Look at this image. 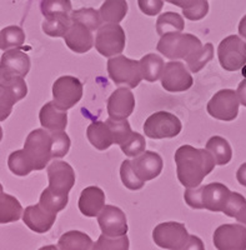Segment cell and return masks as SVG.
<instances>
[{
  "label": "cell",
  "instance_id": "obj_1",
  "mask_svg": "<svg viewBox=\"0 0 246 250\" xmlns=\"http://www.w3.org/2000/svg\"><path fill=\"white\" fill-rule=\"evenodd\" d=\"M178 179L185 188H196L214 170L215 160L206 149L183 145L175 153Z\"/></svg>",
  "mask_w": 246,
  "mask_h": 250
},
{
  "label": "cell",
  "instance_id": "obj_2",
  "mask_svg": "<svg viewBox=\"0 0 246 250\" xmlns=\"http://www.w3.org/2000/svg\"><path fill=\"white\" fill-rule=\"evenodd\" d=\"M230 193L229 188L221 183H211L199 185L196 188H186L184 199L192 209H207L210 211H221L226 205Z\"/></svg>",
  "mask_w": 246,
  "mask_h": 250
},
{
  "label": "cell",
  "instance_id": "obj_3",
  "mask_svg": "<svg viewBox=\"0 0 246 250\" xmlns=\"http://www.w3.org/2000/svg\"><path fill=\"white\" fill-rule=\"evenodd\" d=\"M201 46L203 44L200 39L195 35L183 34L181 31H175V33H167V34L162 35L156 49L167 59L175 60L185 59Z\"/></svg>",
  "mask_w": 246,
  "mask_h": 250
},
{
  "label": "cell",
  "instance_id": "obj_4",
  "mask_svg": "<svg viewBox=\"0 0 246 250\" xmlns=\"http://www.w3.org/2000/svg\"><path fill=\"white\" fill-rule=\"evenodd\" d=\"M26 94L28 86L24 78L0 70V122L8 119L15 103L24 99Z\"/></svg>",
  "mask_w": 246,
  "mask_h": 250
},
{
  "label": "cell",
  "instance_id": "obj_5",
  "mask_svg": "<svg viewBox=\"0 0 246 250\" xmlns=\"http://www.w3.org/2000/svg\"><path fill=\"white\" fill-rule=\"evenodd\" d=\"M51 144H53L51 134L44 129H35L28 135L23 150L30 160L34 170H42L53 159Z\"/></svg>",
  "mask_w": 246,
  "mask_h": 250
},
{
  "label": "cell",
  "instance_id": "obj_6",
  "mask_svg": "<svg viewBox=\"0 0 246 250\" xmlns=\"http://www.w3.org/2000/svg\"><path fill=\"white\" fill-rule=\"evenodd\" d=\"M108 73L116 85H126L131 89L136 88L143 79L138 60L129 59L124 55L109 59Z\"/></svg>",
  "mask_w": 246,
  "mask_h": 250
},
{
  "label": "cell",
  "instance_id": "obj_7",
  "mask_svg": "<svg viewBox=\"0 0 246 250\" xmlns=\"http://www.w3.org/2000/svg\"><path fill=\"white\" fill-rule=\"evenodd\" d=\"M95 48L106 58L119 55L125 48V31L119 24L106 23L96 30Z\"/></svg>",
  "mask_w": 246,
  "mask_h": 250
},
{
  "label": "cell",
  "instance_id": "obj_8",
  "mask_svg": "<svg viewBox=\"0 0 246 250\" xmlns=\"http://www.w3.org/2000/svg\"><path fill=\"white\" fill-rule=\"evenodd\" d=\"M183 125L176 115L167 111H158L147 118L144 124L145 135L150 139L175 138L181 133Z\"/></svg>",
  "mask_w": 246,
  "mask_h": 250
},
{
  "label": "cell",
  "instance_id": "obj_9",
  "mask_svg": "<svg viewBox=\"0 0 246 250\" xmlns=\"http://www.w3.org/2000/svg\"><path fill=\"white\" fill-rule=\"evenodd\" d=\"M218 55L225 70H240L246 64V43L239 35H230L219 44Z\"/></svg>",
  "mask_w": 246,
  "mask_h": 250
},
{
  "label": "cell",
  "instance_id": "obj_10",
  "mask_svg": "<svg viewBox=\"0 0 246 250\" xmlns=\"http://www.w3.org/2000/svg\"><path fill=\"white\" fill-rule=\"evenodd\" d=\"M82 98V84L75 77H62L53 85V103L62 110H69Z\"/></svg>",
  "mask_w": 246,
  "mask_h": 250
},
{
  "label": "cell",
  "instance_id": "obj_11",
  "mask_svg": "<svg viewBox=\"0 0 246 250\" xmlns=\"http://www.w3.org/2000/svg\"><path fill=\"white\" fill-rule=\"evenodd\" d=\"M189 234L184 224L176 222L162 223L156 225L153 239L158 247L167 250H179L187 242Z\"/></svg>",
  "mask_w": 246,
  "mask_h": 250
},
{
  "label": "cell",
  "instance_id": "obj_12",
  "mask_svg": "<svg viewBox=\"0 0 246 250\" xmlns=\"http://www.w3.org/2000/svg\"><path fill=\"white\" fill-rule=\"evenodd\" d=\"M207 113L212 118L223 122H231L239 114V99L236 91L223 89L218 91L207 103Z\"/></svg>",
  "mask_w": 246,
  "mask_h": 250
},
{
  "label": "cell",
  "instance_id": "obj_13",
  "mask_svg": "<svg viewBox=\"0 0 246 250\" xmlns=\"http://www.w3.org/2000/svg\"><path fill=\"white\" fill-rule=\"evenodd\" d=\"M160 79L163 88L170 93L189 90L194 83L192 75L180 62H170L165 64Z\"/></svg>",
  "mask_w": 246,
  "mask_h": 250
},
{
  "label": "cell",
  "instance_id": "obj_14",
  "mask_svg": "<svg viewBox=\"0 0 246 250\" xmlns=\"http://www.w3.org/2000/svg\"><path fill=\"white\" fill-rule=\"evenodd\" d=\"M218 250H246V228L240 224L220 225L214 233Z\"/></svg>",
  "mask_w": 246,
  "mask_h": 250
},
{
  "label": "cell",
  "instance_id": "obj_15",
  "mask_svg": "<svg viewBox=\"0 0 246 250\" xmlns=\"http://www.w3.org/2000/svg\"><path fill=\"white\" fill-rule=\"evenodd\" d=\"M98 224L104 235L116 238L127 233V222L124 211L114 205H105L98 215Z\"/></svg>",
  "mask_w": 246,
  "mask_h": 250
},
{
  "label": "cell",
  "instance_id": "obj_16",
  "mask_svg": "<svg viewBox=\"0 0 246 250\" xmlns=\"http://www.w3.org/2000/svg\"><path fill=\"white\" fill-rule=\"evenodd\" d=\"M48 178L49 188L58 194H69L75 184L74 169L62 160H55L48 165Z\"/></svg>",
  "mask_w": 246,
  "mask_h": 250
},
{
  "label": "cell",
  "instance_id": "obj_17",
  "mask_svg": "<svg viewBox=\"0 0 246 250\" xmlns=\"http://www.w3.org/2000/svg\"><path fill=\"white\" fill-rule=\"evenodd\" d=\"M131 167L139 179H142L143 182H149L162 174L164 163L158 153L149 150L135 156L131 162Z\"/></svg>",
  "mask_w": 246,
  "mask_h": 250
},
{
  "label": "cell",
  "instance_id": "obj_18",
  "mask_svg": "<svg viewBox=\"0 0 246 250\" xmlns=\"http://www.w3.org/2000/svg\"><path fill=\"white\" fill-rule=\"evenodd\" d=\"M135 109V98L127 88L116 89L108 99V113L113 119H127Z\"/></svg>",
  "mask_w": 246,
  "mask_h": 250
},
{
  "label": "cell",
  "instance_id": "obj_19",
  "mask_svg": "<svg viewBox=\"0 0 246 250\" xmlns=\"http://www.w3.org/2000/svg\"><path fill=\"white\" fill-rule=\"evenodd\" d=\"M65 44L70 50L78 54H82L94 46L93 31L80 23L71 21V25L64 34Z\"/></svg>",
  "mask_w": 246,
  "mask_h": 250
},
{
  "label": "cell",
  "instance_id": "obj_20",
  "mask_svg": "<svg viewBox=\"0 0 246 250\" xmlns=\"http://www.w3.org/2000/svg\"><path fill=\"white\" fill-rule=\"evenodd\" d=\"M57 214L49 213L39 204L30 205L23 211V220L26 227L35 233H46L54 225Z\"/></svg>",
  "mask_w": 246,
  "mask_h": 250
},
{
  "label": "cell",
  "instance_id": "obj_21",
  "mask_svg": "<svg viewBox=\"0 0 246 250\" xmlns=\"http://www.w3.org/2000/svg\"><path fill=\"white\" fill-rule=\"evenodd\" d=\"M0 69L6 74L24 78L30 70V58L19 49H9L1 55Z\"/></svg>",
  "mask_w": 246,
  "mask_h": 250
},
{
  "label": "cell",
  "instance_id": "obj_22",
  "mask_svg": "<svg viewBox=\"0 0 246 250\" xmlns=\"http://www.w3.org/2000/svg\"><path fill=\"white\" fill-rule=\"evenodd\" d=\"M105 207V193L99 187H88L82 191L79 198V210L82 215L93 218L99 215Z\"/></svg>",
  "mask_w": 246,
  "mask_h": 250
},
{
  "label": "cell",
  "instance_id": "obj_23",
  "mask_svg": "<svg viewBox=\"0 0 246 250\" xmlns=\"http://www.w3.org/2000/svg\"><path fill=\"white\" fill-rule=\"evenodd\" d=\"M39 120L42 128L50 130V133L64 131L68 125V114L58 108L53 102H49L40 109Z\"/></svg>",
  "mask_w": 246,
  "mask_h": 250
},
{
  "label": "cell",
  "instance_id": "obj_24",
  "mask_svg": "<svg viewBox=\"0 0 246 250\" xmlns=\"http://www.w3.org/2000/svg\"><path fill=\"white\" fill-rule=\"evenodd\" d=\"M88 140L98 150H106L114 144L113 133L106 123L93 122L86 130Z\"/></svg>",
  "mask_w": 246,
  "mask_h": 250
},
{
  "label": "cell",
  "instance_id": "obj_25",
  "mask_svg": "<svg viewBox=\"0 0 246 250\" xmlns=\"http://www.w3.org/2000/svg\"><path fill=\"white\" fill-rule=\"evenodd\" d=\"M23 216V207L13 195L3 194L0 196V224H8L20 220Z\"/></svg>",
  "mask_w": 246,
  "mask_h": 250
},
{
  "label": "cell",
  "instance_id": "obj_26",
  "mask_svg": "<svg viewBox=\"0 0 246 250\" xmlns=\"http://www.w3.org/2000/svg\"><path fill=\"white\" fill-rule=\"evenodd\" d=\"M93 244V240L88 234L71 230L60 236L58 248L60 250H90Z\"/></svg>",
  "mask_w": 246,
  "mask_h": 250
},
{
  "label": "cell",
  "instance_id": "obj_27",
  "mask_svg": "<svg viewBox=\"0 0 246 250\" xmlns=\"http://www.w3.org/2000/svg\"><path fill=\"white\" fill-rule=\"evenodd\" d=\"M139 65H140L143 79L149 83H154L162 77L165 62L160 55L147 54L142 58V60L139 62Z\"/></svg>",
  "mask_w": 246,
  "mask_h": 250
},
{
  "label": "cell",
  "instance_id": "obj_28",
  "mask_svg": "<svg viewBox=\"0 0 246 250\" xmlns=\"http://www.w3.org/2000/svg\"><path fill=\"white\" fill-rule=\"evenodd\" d=\"M127 13L126 0H105L99 10L102 21L119 24Z\"/></svg>",
  "mask_w": 246,
  "mask_h": 250
},
{
  "label": "cell",
  "instance_id": "obj_29",
  "mask_svg": "<svg viewBox=\"0 0 246 250\" xmlns=\"http://www.w3.org/2000/svg\"><path fill=\"white\" fill-rule=\"evenodd\" d=\"M206 150L211 154L216 165H226L232 158V150L229 142L218 135L207 140Z\"/></svg>",
  "mask_w": 246,
  "mask_h": 250
},
{
  "label": "cell",
  "instance_id": "obj_30",
  "mask_svg": "<svg viewBox=\"0 0 246 250\" xmlns=\"http://www.w3.org/2000/svg\"><path fill=\"white\" fill-rule=\"evenodd\" d=\"M69 196L68 194H58L51 190L50 188L44 189V191L40 195L39 205L45 209L46 211L53 214H57L62 211V209H65L68 205Z\"/></svg>",
  "mask_w": 246,
  "mask_h": 250
},
{
  "label": "cell",
  "instance_id": "obj_31",
  "mask_svg": "<svg viewBox=\"0 0 246 250\" xmlns=\"http://www.w3.org/2000/svg\"><path fill=\"white\" fill-rule=\"evenodd\" d=\"M185 28L184 19L180 14L174 12H167L164 14L159 15L156 20V31L158 34L162 35L167 33H175V31H183Z\"/></svg>",
  "mask_w": 246,
  "mask_h": 250
},
{
  "label": "cell",
  "instance_id": "obj_32",
  "mask_svg": "<svg viewBox=\"0 0 246 250\" xmlns=\"http://www.w3.org/2000/svg\"><path fill=\"white\" fill-rule=\"evenodd\" d=\"M212 58H214V46L211 43H207L185 58L184 60L186 62L187 68L191 73H198L210 60H212Z\"/></svg>",
  "mask_w": 246,
  "mask_h": 250
},
{
  "label": "cell",
  "instance_id": "obj_33",
  "mask_svg": "<svg viewBox=\"0 0 246 250\" xmlns=\"http://www.w3.org/2000/svg\"><path fill=\"white\" fill-rule=\"evenodd\" d=\"M40 10L45 19L68 17L71 14L70 0H42Z\"/></svg>",
  "mask_w": 246,
  "mask_h": 250
},
{
  "label": "cell",
  "instance_id": "obj_34",
  "mask_svg": "<svg viewBox=\"0 0 246 250\" xmlns=\"http://www.w3.org/2000/svg\"><path fill=\"white\" fill-rule=\"evenodd\" d=\"M25 42V33L20 26H6L0 31V49L9 50L13 48H19Z\"/></svg>",
  "mask_w": 246,
  "mask_h": 250
},
{
  "label": "cell",
  "instance_id": "obj_35",
  "mask_svg": "<svg viewBox=\"0 0 246 250\" xmlns=\"http://www.w3.org/2000/svg\"><path fill=\"white\" fill-rule=\"evenodd\" d=\"M71 21L75 23H80L85 25L86 28L90 29L91 31H95L102 26V17H100L99 12L95 9L90 8H84V9H78L74 10L70 14Z\"/></svg>",
  "mask_w": 246,
  "mask_h": 250
},
{
  "label": "cell",
  "instance_id": "obj_36",
  "mask_svg": "<svg viewBox=\"0 0 246 250\" xmlns=\"http://www.w3.org/2000/svg\"><path fill=\"white\" fill-rule=\"evenodd\" d=\"M8 167L13 174L18 176H26L34 170L33 165H31L30 160L28 156L25 155L24 150H17L13 151L9 155L8 159Z\"/></svg>",
  "mask_w": 246,
  "mask_h": 250
},
{
  "label": "cell",
  "instance_id": "obj_37",
  "mask_svg": "<svg viewBox=\"0 0 246 250\" xmlns=\"http://www.w3.org/2000/svg\"><path fill=\"white\" fill-rule=\"evenodd\" d=\"M71 25V18L70 15L68 17H60L53 18V19H45L42 23V30L46 35L53 38L64 37L69 26Z\"/></svg>",
  "mask_w": 246,
  "mask_h": 250
},
{
  "label": "cell",
  "instance_id": "obj_38",
  "mask_svg": "<svg viewBox=\"0 0 246 250\" xmlns=\"http://www.w3.org/2000/svg\"><path fill=\"white\" fill-rule=\"evenodd\" d=\"M106 124L109 125L111 133H113L114 143L115 144H124L131 134L133 130L130 128V124L127 122V119H113V118H109L106 120Z\"/></svg>",
  "mask_w": 246,
  "mask_h": 250
},
{
  "label": "cell",
  "instance_id": "obj_39",
  "mask_svg": "<svg viewBox=\"0 0 246 250\" xmlns=\"http://www.w3.org/2000/svg\"><path fill=\"white\" fill-rule=\"evenodd\" d=\"M120 178H122L123 184L127 189H130V190H139L145 184V182H143L142 179H139V176L135 174L133 167H131L130 160H124L122 163V167H120Z\"/></svg>",
  "mask_w": 246,
  "mask_h": 250
},
{
  "label": "cell",
  "instance_id": "obj_40",
  "mask_svg": "<svg viewBox=\"0 0 246 250\" xmlns=\"http://www.w3.org/2000/svg\"><path fill=\"white\" fill-rule=\"evenodd\" d=\"M94 247L98 250H129V238L126 236V234L116 236V238H111V236L102 234L98 239V242L94 243Z\"/></svg>",
  "mask_w": 246,
  "mask_h": 250
},
{
  "label": "cell",
  "instance_id": "obj_41",
  "mask_svg": "<svg viewBox=\"0 0 246 250\" xmlns=\"http://www.w3.org/2000/svg\"><path fill=\"white\" fill-rule=\"evenodd\" d=\"M53 138V144H51V158L58 159L62 158L68 154L70 149V138L65 131H54L50 133Z\"/></svg>",
  "mask_w": 246,
  "mask_h": 250
},
{
  "label": "cell",
  "instance_id": "obj_42",
  "mask_svg": "<svg viewBox=\"0 0 246 250\" xmlns=\"http://www.w3.org/2000/svg\"><path fill=\"white\" fill-rule=\"evenodd\" d=\"M120 148H122L123 153L126 156L135 158L139 154L144 153L145 148H146V142H145V138L143 135L133 131V134L129 137V139L124 144L120 145Z\"/></svg>",
  "mask_w": 246,
  "mask_h": 250
},
{
  "label": "cell",
  "instance_id": "obj_43",
  "mask_svg": "<svg viewBox=\"0 0 246 250\" xmlns=\"http://www.w3.org/2000/svg\"><path fill=\"white\" fill-rule=\"evenodd\" d=\"M246 204V199L244 198L241 194L235 193V191H231L230 193L229 199H227L226 205L224 208L223 213L225 215L230 216V218H235V215L238 214V211L240 210L241 208Z\"/></svg>",
  "mask_w": 246,
  "mask_h": 250
},
{
  "label": "cell",
  "instance_id": "obj_44",
  "mask_svg": "<svg viewBox=\"0 0 246 250\" xmlns=\"http://www.w3.org/2000/svg\"><path fill=\"white\" fill-rule=\"evenodd\" d=\"M209 13V3L207 0H200L196 5L192 8L187 9V10H183V15L186 19L191 20V21H198V20L204 19Z\"/></svg>",
  "mask_w": 246,
  "mask_h": 250
},
{
  "label": "cell",
  "instance_id": "obj_45",
  "mask_svg": "<svg viewBox=\"0 0 246 250\" xmlns=\"http://www.w3.org/2000/svg\"><path fill=\"white\" fill-rule=\"evenodd\" d=\"M139 9L147 17H154L162 13L164 0H138Z\"/></svg>",
  "mask_w": 246,
  "mask_h": 250
},
{
  "label": "cell",
  "instance_id": "obj_46",
  "mask_svg": "<svg viewBox=\"0 0 246 250\" xmlns=\"http://www.w3.org/2000/svg\"><path fill=\"white\" fill-rule=\"evenodd\" d=\"M179 250H205V247L200 238H198L196 235H189L187 242Z\"/></svg>",
  "mask_w": 246,
  "mask_h": 250
},
{
  "label": "cell",
  "instance_id": "obj_47",
  "mask_svg": "<svg viewBox=\"0 0 246 250\" xmlns=\"http://www.w3.org/2000/svg\"><path fill=\"white\" fill-rule=\"evenodd\" d=\"M166 1L170 4H173V5L179 6V8H181L183 10H187V9L196 5L200 0H166Z\"/></svg>",
  "mask_w": 246,
  "mask_h": 250
},
{
  "label": "cell",
  "instance_id": "obj_48",
  "mask_svg": "<svg viewBox=\"0 0 246 250\" xmlns=\"http://www.w3.org/2000/svg\"><path fill=\"white\" fill-rule=\"evenodd\" d=\"M236 95H238L239 103H241L244 106H246V79L239 84Z\"/></svg>",
  "mask_w": 246,
  "mask_h": 250
},
{
  "label": "cell",
  "instance_id": "obj_49",
  "mask_svg": "<svg viewBox=\"0 0 246 250\" xmlns=\"http://www.w3.org/2000/svg\"><path fill=\"white\" fill-rule=\"evenodd\" d=\"M236 179L240 183L243 187L246 188V163H244L240 168L238 169V173H236Z\"/></svg>",
  "mask_w": 246,
  "mask_h": 250
},
{
  "label": "cell",
  "instance_id": "obj_50",
  "mask_svg": "<svg viewBox=\"0 0 246 250\" xmlns=\"http://www.w3.org/2000/svg\"><path fill=\"white\" fill-rule=\"evenodd\" d=\"M235 219L238 220L239 224L244 225L246 228V204L238 211V214L235 215Z\"/></svg>",
  "mask_w": 246,
  "mask_h": 250
},
{
  "label": "cell",
  "instance_id": "obj_51",
  "mask_svg": "<svg viewBox=\"0 0 246 250\" xmlns=\"http://www.w3.org/2000/svg\"><path fill=\"white\" fill-rule=\"evenodd\" d=\"M39 250H60L57 245H46V247L40 248Z\"/></svg>",
  "mask_w": 246,
  "mask_h": 250
},
{
  "label": "cell",
  "instance_id": "obj_52",
  "mask_svg": "<svg viewBox=\"0 0 246 250\" xmlns=\"http://www.w3.org/2000/svg\"><path fill=\"white\" fill-rule=\"evenodd\" d=\"M1 139H3V129L0 126V142H1Z\"/></svg>",
  "mask_w": 246,
  "mask_h": 250
},
{
  "label": "cell",
  "instance_id": "obj_53",
  "mask_svg": "<svg viewBox=\"0 0 246 250\" xmlns=\"http://www.w3.org/2000/svg\"><path fill=\"white\" fill-rule=\"evenodd\" d=\"M3 185H1V184H0V196H1V195H3Z\"/></svg>",
  "mask_w": 246,
  "mask_h": 250
},
{
  "label": "cell",
  "instance_id": "obj_54",
  "mask_svg": "<svg viewBox=\"0 0 246 250\" xmlns=\"http://www.w3.org/2000/svg\"><path fill=\"white\" fill-rule=\"evenodd\" d=\"M241 21H243V23H245V25H246V15L243 18V19H241Z\"/></svg>",
  "mask_w": 246,
  "mask_h": 250
},
{
  "label": "cell",
  "instance_id": "obj_55",
  "mask_svg": "<svg viewBox=\"0 0 246 250\" xmlns=\"http://www.w3.org/2000/svg\"><path fill=\"white\" fill-rule=\"evenodd\" d=\"M90 250H98V249H96V248L94 247V244H93V247H91V249H90Z\"/></svg>",
  "mask_w": 246,
  "mask_h": 250
}]
</instances>
